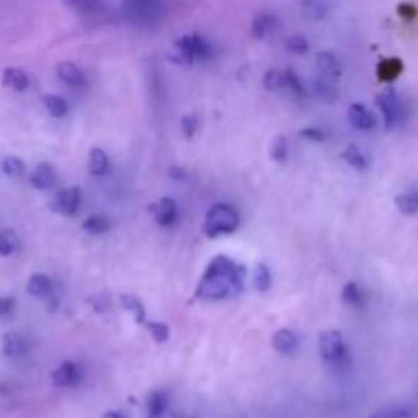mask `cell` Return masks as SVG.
Here are the masks:
<instances>
[{
  "label": "cell",
  "instance_id": "603a6c76",
  "mask_svg": "<svg viewBox=\"0 0 418 418\" xmlns=\"http://www.w3.org/2000/svg\"><path fill=\"white\" fill-rule=\"evenodd\" d=\"M110 227H112V222L104 215H92V217H88L82 222V229L86 233H90V235H102V233L110 231Z\"/></svg>",
  "mask_w": 418,
  "mask_h": 418
},
{
  "label": "cell",
  "instance_id": "4dcf8cb0",
  "mask_svg": "<svg viewBox=\"0 0 418 418\" xmlns=\"http://www.w3.org/2000/svg\"><path fill=\"white\" fill-rule=\"evenodd\" d=\"M253 286L259 292H268L272 288V272L265 263H257L253 275Z\"/></svg>",
  "mask_w": 418,
  "mask_h": 418
},
{
  "label": "cell",
  "instance_id": "44dd1931",
  "mask_svg": "<svg viewBox=\"0 0 418 418\" xmlns=\"http://www.w3.org/2000/svg\"><path fill=\"white\" fill-rule=\"evenodd\" d=\"M300 8H302V15L310 20H323L328 13L327 0H302Z\"/></svg>",
  "mask_w": 418,
  "mask_h": 418
},
{
  "label": "cell",
  "instance_id": "1f68e13d",
  "mask_svg": "<svg viewBox=\"0 0 418 418\" xmlns=\"http://www.w3.org/2000/svg\"><path fill=\"white\" fill-rule=\"evenodd\" d=\"M400 72H402L400 59H386V61H382V64L378 66V78L383 80V82L394 80V78H396Z\"/></svg>",
  "mask_w": 418,
  "mask_h": 418
},
{
  "label": "cell",
  "instance_id": "e575fe53",
  "mask_svg": "<svg viewBox=\"0 0 418 418\" xmlns=\"http://www.w3.org/2000/svg\"><path fill=\"white\" fill-rule=\"evenodd\" d=\"M284 78H286V84H284V88H288L292 94H296V96H304V82L300 80V76L294 72V70H286L284 72Z\"/></svg>",
  "mask_w": 418,
  "mask_h": 418
},
{
  "label": "cell",
  "instance_id": "8fae6325",
  "mask_svg": "<svg viewBox=\"0 0 418 418\" xmlns=\"http://www.w3.org/2000/svg\"><path fill=\"white\" fill-rule=\"evenodd\" d=\"M55 73H57V78L64 82V84H68V86H72V88H82L84 84H86V76L84 72L72 64V61H61V64H57L55 66Z\"/></svg>",
  "mask_w": 418,
  "mask_h": 418
},
{
  "label": "cell",
  "instance_id": "484cf974",
  "mask_svg": "<svg viewBox=\"0 0 418 418\" xmlns=\"http://www.w3.org/2000/svg\"><path fill=\"white\" fill-rule=\"evenodd\" d=\"M18 235L15 229H2L0 231V255L8 257V255L17 253L18 249Z\"/></svg>",
  "mask_w": 418,
  "mask_h": 418
},
{
  "label": "cell",
  "instance_id": "e0dca14e",
  "mask_svg": "<svg viewBox=\"0 0 418 418\" xmlns=\"http://www.w3.org/2000/svg\"><path fill=\"white\" fill-rule=\"evenodd\" d=\"M2 84L15 92H25L29 88V76L20 68H6L2 72Z\"/></svg>",
  "mask_w": 418,
  "mask_h": 418
},
{
  "label": "cell",
  "instance_id": "4316f807",
  "mask_svg": "<svg viewBox=\"0 0 418 418\" xmlns=\"http://www.w3.org/2000/svg\"><path fill=\"white\" fill-rule=\"evenodd\" d=\"M123 4H125V8L129 11V15L139 18L149 17L153 13V8H155V2L153 0H123Z\"/></svg>",
  "mask_w": 418,
  "mask_h": 418
},
{
  "label": "cell",
  "instance_id": "d590c367",
  "mask_svg": "<svg viewBox=\"0 0 418 418\" xmlns=\"http://www.w3.org/2000/svg\"><path fill=\"white\" fill-rule=\"evenodd\" d=\"M286 49H288L290 54L304 55L309 52V39L302 35L288 37V39H286Z\"/></svg>",
  "mask_w": 418,
  "mask_h": 418
},
{
  "label": "cell",
  "instance_id": "cb8c5ba5",
  "mask_svg": "<svg viewBox=\"0 0 418 418\" xmlns=\"http://www.w3.org/2000/svg\"><path fill=\"white\" fill-rule=\"evenodd\" d=\"M43 104H45L47 112H49L52 117H55V119H61V117H66V114L70 112L68 100L61 98V96H55V94H47V96L43 98Z\"/></svg>",
  "mask_w": 418,
  "mask_h": 418
},
{
  "label": "cell",
  "instance_id": "60d3db41",
  "mask_svg": "<svg viewBox=\"0 0 418 418\" xmlns=\"http://www.w3.org/2000/svg\"><path fill=\"white\" fill-rule=\"evenodd\" d=\"M314 88H316V94H318L321 98H327V100H335V98H337V96H335L337 92H335V88L328 84L327 80H323V84H321V82H316V86H314Z\"/></svg>",
  "mask_w": 418,
  "mask_h": 418
},
{
  "label": "cell",
  "instance_id": "83f0119b",
  "mask_svg": "<svg viewBox=\"0 0 418 418\" xmlns=\"http://www.w3.org/2000/svg\"><path fill=\"white\" fill-rule=\"evenodd\" d=\"M270 155H272L273 162H277V164H284V162L288 160V155H290V145H288V139H286L284 135L273 137L272 147H270Z\"/></svg>",
  "mask_w": 418,
  "mask_h": 418
},
{
  "label": "cell",
  "instance_id": "f546056e",
  "mask_svg": "<svg viewBox=\"0 0 418 418\" xmlns=\"http://www.w3.org/2000/svg\"><path fill=\"white\" fill-rule=\"evenodd\" d=\"M396 208L402 215H418V192H404L396 198Z\"/></svg>",
  "mask_w": 418,
  "mask_h": 418
},
{
  "label": "cell",
  "instance_id": "2e32d148",
  "mask_svg": "<svg viewBox=\"0 0 418 418\" xmlns=\"http://www.w3.org/2000/svg\"><path fill=\"white\" fill-rule=\"evenodd\" d=\"M272 347L277 353L288 355V353H292V351L298 347V335H296L294 330H290V328H280V330L273 335Z\"/></svg>",
  "mask_w": 418,
  "mask_h": 418
},
{
  "label": "cell",
  "instance_id": "ee69618b",
  "mask_svg": "<svg viewBox=\"0 0 418 418\" xmlns=\"http://www.w3.org/2000/svg\"><path fill=\"white\" fill-rule=\"evenodd\" d=\"M167 418H192L188 417V414H184V412H172V414H165Z\"/></svg>",
  "mask_w": 418,
  "mask_h": 418
},
{
  "label": "cell",
  "instance_id": "7a4b0ae2",
  "mask_svg": "<svg viewBox=\"0 0 418 418\" xmlns=\"http://www.w3.org/2000/svg\"><path fill=\"white\" fill-rule=\"evenodd\" d=\"M239 227V213L229 204H215L204 218V235L220 237L233 233Z\"/></svg>",
  "mask_w": 418,
  "mask_h": 418
},
{
  "label": "cell",
  "instance_id": "9c48e42d",
  "mask_svg": "<svg viewBox=\"0 0 418 418\" xmlns=\"http://www.w3.org/2000/svg\"><path fill=\"white\" fill-rule=\"evenodd\" d=\"M151 215L160 227H174L178 222V204L172 198H160L151 204Z\"/></svg>",
  "mask_w": 418,
  "mask_h": 418
},
{
  "label": "cell",
  "instance_id": "7bdbcfd3",
  "mask_svg": "<svg viewBox=\"0 0 418 418\" xmlns=\"http://www.w3.org/2000/svg\"><path fill=\"white\" fill-rule=\"evenodd\" d=\"M102 418H127L125 417V412H121V410H109V412H104Z\"/></svg>",
  "mask_w": 418,
  "mask_h": 418
},
{
  "label": "cell",
  "instance_id": "f35d334b",
  "mask_svg": "<svg viewBox=\"0 0 418 418\" xmlns=\"http://www.w3.org/2000/svg\"><path fill=\"white\" fill-rule=\"evenodd\" d=\"M300 137L306 141H312V143H323L327 139V133L318 127H306L300 131Z\"/></svg>",
  "mask_w": 418,
  "mask_h": 418
},
{
  "label": "cell",
  "instance_id": "277c9868",
  "mask_svg": "<svg viewBox=\"0 0 418 418\" xmlns=\"http://www.w3.org/2000/svg\"><path fill=\"white\" fill-rule=\"evenodd\" d=\"M176 61L178 64H194L198 59H210L213 57V47L206 39L201 35H184L176 41Z\"/></svg>",
  "mask_w": 418,
  "mask_h": 418
},
{
  "label": "cell",
  "instance_id": "b9f144b4",
  "mask_svg": "<svg viewBox=\"0 0 418 418\" xmlns=\"http://www.w3.org/2000/svg\"><path fill=\"white\" fill-rule=\"evenodd\" d=\"M15 310V300L8 296H0V316H8Z\"/></svg>",
  "mask_w": 418,
  "mask_h": 418
},
{
  "label": "cell",
  "instance_id": "30bf717a",
  "mask_svg": "<svg viewBox=\"0 0 418 418\" xmlns=\"http://www.w3.org/2000/svg\"><path fill=\"white\" fill-rule=\"evenodd\" d=\"M169 406V396L165 390H153L145 396V418H165Z\"/></svg>",
  "mask_w": 418,
  "mask_h": 418
},
{
  "label": "cell",
  "instance_id": "52a82bcc",
  "mask_svg": "<svg viewBox=\"0 0 418 418\" xmlns=\"http://www.w3.org/2000/svg\"><path fill=\"white\" fill-rule=\"evenodd\" d=\"M52 382H54L55 388H73V386L82 382V369L73 362H64L54 369Z\"/></svg>",
  "mask_w": 418,
  "mask_h": 418
},
{
  "label": "cell",
  "instance_id": "7c38bea8",
  "mask_svg": "<svg viewBox=\"0 0 418 418\" xmlns=\"http://www.w3.org/2000/svg\"><path fill=\"white\" fill-rule=\"evenodd\" d=\"M27 337L23 333H17V330H11L4 335L2 339V353L11 359H17V357H23L27 353Z\"/></svg>",
  "mask_w": 418,
  "mask_h": 418
},
{
  "label": "cell",
  "instance_id": "74e56055",
  "mask_svg": "<svg viewBox=\"0 0 418 418\" xmlns=\"http://www.w3.org/2000/svg\"><path fill=\"white\" fill-rule=\"evenodd\" d=\"M145 327L149 328V333H151V337H153L155 343H165L169 339V328L165 327L164 323H151V321H147Z\"/></svg>",
  "mask_w": 418,
  "mask_h": 418
},
{
  "label": "cell",
  "instance_id": "9a60e30c",
  "mask_svg": "<svg viewBox=\"0 0 418 418\" xmlns=\"http://www.w3.org/2000/svg\"><path fill=\"white\" fill-rule=\"evenodd\" d=\"M347 117H349L351 127L359 129V131H371V129L376 127V117H374L364 104H357V102L351 104Z\"/></svg>",
  "mask_w": 418,
  "mask_h": 418
},
{
  "label": "cell",
  "instance_id": "8992f818",
  "mask_svg": "<svg viewBox=\"0 0 418 418\" xmlns=\"http://www.w3.org/2000/svg\"><path fill=\"white\" fill-rule=\"evenodd\" d=\"M82 201L80 188L78 186H70V188H61L59 192H55V196L52 198V208L57 215L64 217H72L78 213V206Z\"/></svg>",
  "mask_w": 418,
  "mask_h": 418
},
{
  "label": "cell",
  "instance_id": "ba28073f",
  "mask_svg": "<svg viewBox=\"0 0 418 418\" xmlns=\"http://www.w3.org/2000/svg\"><path fill=\"white\" fill-rule=\"evenodd\" d=\"M316 72L327 82H337L343 76V68H341V61L330 52H321L316 54Z\"/></svg>",
  "mask_w": 418,
  "mask_h": 418
},
{
  "label": "cell",
  "instance_id": "8d00e7d4",
  "mask_svg": "<svg viewBox=\"0 0 418 418\" xmlns=\"http://www.w3.org/2000/svg\"><path fill=\"white\" fill-rule=\"evenodd\" d=\"M198 125H201L198 114H196V112H188L182 119L184 137H186V139H192V137L196 135V131H198Z\"/></svg>",
  "mask_w": 418,
  "mask_h": 418
},
{
  "label": "cell",
  "instance_id": "d4e9b609",
  "mask_svg": "<svg viewBox=\"0 0 418 418\" xmlns=\"http://www.w3.org/2000/svg\"><path fill=\"white\" fill-rule=\"evenodd\" d=\"M341 300L345 302L347 306H355V309H359V306H364L365 304L364 290H362L355 282H349V284H345L343 292H341Z\"/></svg>",
  "mask_w": 418,
  "mask_h": 418
},
{
  "label": "cell",
  "instance_id": "d6a6232c",
  "mask_svg": "<svg viewBox=\"0 0 418 418\" xmlns=\"http://www.w3.org/2000/svg\"><path fill=\"white\" fill-rule=\"evenodd\" d=\"M367 418H412V412H410V408H406V406L394 404V406H386V408L374 412L371 417Z\"/></svg>",
  "mask_w": 418,
  "mask_h": 418
},
{
  "label": "cell",
  "instance_id": "5b68a950",
  "mask_svg": "<svg viewBox=\"0 0 418 418\" xmlns=\"http://www.w3.org/2000/svg\"><path fill=\"white\" fill-rule=\"evenodd\" d=\"M376 104H378V109L382 110L386 127L392 129L400 123L402 117H404V107H402V100L400 96H398V92L394 90V88L383 90L382 94L376 98Z\"/></svg>",
  "mask_w": 418,
  "mask_h": 418
},
{
  "label": "cell",
  "instance_id": "7402d4cb",
  "mask_svg": "<svg viewBox=\"0 0 418 418\" xmlns=\"http://www.w3.org/2000/svg\"><path fill=\"white\" fill-rule=\"evenodd\" d=\"M341 160L353 169H367L369 165V157L357 145H347L345 151L341 153Z\"/></svg>",
  "mask_w": 418,
  "mask_h": 418
},
{
  "label": "cell",
  "instance_id": "4fadbf2b",
  "mask_svg": "<svg viewBox=\"0 0 418 418\" xmlns=\"http://www.w3.org/2000/svg\"><path fill=\"white\" fill-rule=\"evenodd\" d=\"M29 180H31V186L37 188V190L49 192V190H54L55 182H57V176H55L54 167L49 164H39L35 169L31 172Z\"/></svg>",
  "mask_w": 418,
  "mask_h": 418
},
{
  "label": "cell",
  "instance_id": "d6986e66",
  "mask_svg": "<svg viewBox=\"0 0 418 418\" xmlns=\"http://www.w3.org/2000/svg\"><path fill=\"white\" fill-rule=\"evenodd\" d=\"M52 290H54V282L45 273H33L27 282V292L35 298H45Z\"/></svg>",
  "mask_w": 418,
  "mask_h": 418
},
{
  "label": "cell",
  "instance_id": "ac0fdd59",
  "mask_svg": "<svg viewBox=\"0 0 418 418\" xmlns=\"http://www.w3.org/2000/svg\"><path fill=\"white\" fill-rule=\"evenodd\" d=\"M110 169V160L107 155L104 149L100 147H94L90 149V155H88V172L92 176H107Z\"/></svg>",
  "mask_w": 418,
  "mask_h": 418
},
{
  "label": "cell",
  "instance_id": "ab89813d",
  "mask_svg": "<svg viewBox=\"0 0 418 418\" xmlns=\"http://www.w3.org/2000/svg\"><path fill=\"white\" fill-rule=\"evenodd\" d=\"M64 2L76 11H94L98 6V0H64Z\"/></svg>",
  "mask_w": 418,
  "mask_h": 418
},
{
  "label": "cell",
  "instance_id": "6da1fadb",
  "mask_svg": "<svg viewBox=\"0 0 418 418\" xmlns=\"http://www.w3.org/2000/svg\"><path fill=\"white\" fill-rule=\"evenodd\" d=\"M245 268L235 263L227 255H218L210 261L196 288V298L201 300H222L231 294L243 290Z\"/></svg>",
  "mask_w": 418,
  "mask_h": 418
},
{
  "label": "cell",
  "instance_id": "f1b7e54d",
  "mask_svg": "<svg viewBox=\"0 0 418 418\" xmlns=\"http://www.w3.org/2000/svg\"><path fill=\"white\" fill-rule=\"evenodd\" d=\"M284 84H286V78H284L282 70L272 68V70H268V72L263 73V88L268 92L284 90Z\"/></svg>",
  "mask_w": 418,
  "mask_h": 418
},
{
  "label": "cell",
  "instance_id": "836d02e7",
  "mask_svg": "<svg viewBox=\"0 0 418 418\" xmlns=\"http://www.w3.org/2000/svg\"><path fill=\"white\" fill-rule=\"evenodd\" d=\"M2 172L11 178H18L25 174V164H23V160H18L15 155H8L2 160Z\"/></svg>",
  "mask_w": 418,
  "mask_h": 418
},
{
  "label": "cell",
  "instance_id": "ffe728a7",
  "mask_svg": "<svg viewBox=\"0 0 418 418\" xmlns=\"http://www.w3.org/2000/svg\"><path fill=\"white\" fill-rule=\"evenodd\" d=\"M121 306H123L125 310H129V312L133 314V318H135V323H137V325H145L147 323L145 306H143V302H141L137 296L123 294V296H121Z\"/></svg>",
  "mask_w": 418,
  "mask_h": 418
},
{
  "label": "cell",
  "instance_id": "5bb4252c",
  "mask_svg": "<svg viewBox=\"0 0 418 418\" xmlns=\"http://www.w3.org/2000/svg\"><path fill=\"white\" fill-rule=\"evenodd\" d=\"M277 29H280V18L275 17V15H270V13L257 15L253 18V23H251V35L255 39H268Z\"/></svg>",
  "mask_w": 418,
  "mask_h": 418
},
{
  "label": "cell",
  "instance_id": "3957f363",
  "mask_svg": "<svg viewBox=\"0 0 418 418\" xmlns=\"http://www.w3.org/2000/svg\"><path fill=\"white\" fill-rule=\"evenodd\" d=\"M318 351L328 365H343L349 362V351L339 330H323L318 337Z\"/></svg>",
  "mask_w": 418,
  "mask_h": 418
}]
</instances>
